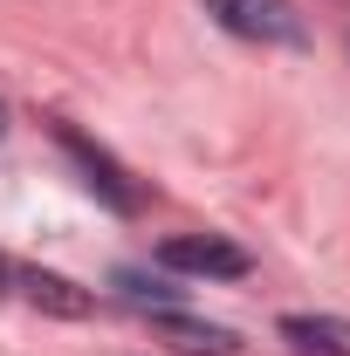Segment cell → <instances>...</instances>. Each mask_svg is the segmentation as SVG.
I'll list each match as a JSON object with an SVG mask.
<instances>
[{
	"label": "cell",
	"instance_id": "obj_2",
	"mask_svg": "<svg viewBox=\"0 0 350 356\" xmlns=\"http://www.w3.org/2000/svg\"><path fill=\"white\" fill-rule=\"evenodd\" d=\"M62 151L76 158L83 185L96 192V199H103V206H110V213H137V206H144V192H137L131 178H124V165H117V158H110L103 144H89L83 131H69V124H62Z\"/></svg>",
	"mask_w": 350,
	"mask_h": 356
},
{
	"label": "cell",
	"instance_id": "obj_4",
	"mask_svg": "<svg viewBox=\"0 0 350 356\" xmlns=\"http://www.w3.org/2000/svg\"><path fill=\"white\" fill-rule=\"evenodd\" d=\"M282 343L296 356H350V322H337V315H282Z\"/></svg>",
	"mask_w": 350,
	"mask_h": 356
},
{
	"label": "cell",
	"instance_id": "obj_8",
	"mask_svg": "<svg viewBox=\"0 0 350 356\" xmlns=\"http://www.w3.org/2000/svg\"><path fill=\"white\" fill-rule=\"evenodd\" d=\"M0 281H7V261H0Z\"/></svg>",
	"mask_w": 350,
	"mask_h": 356
},
{
	"label": "cell",
	"instance_id": "obj_1",
	"mask_svg": "<svg viewBox=\"0 0 350 356\" xmlns=\"http://www.w3.org/2000/svg\"><path fill=\"white\" fill-rule=\"evenodd\" d=\"M206 14L241 42H303L296 0H206Z\"/></svg>",
	"mask_w": 350,
	"mask_h": 356
},
{
	"label": "cell",
	"instance_id": "obj_5",
	"mask_svg": "<svg viewBox=\"0 0 350 356\" xmlns=\"http://www.w3.org/2000/svg\"><path fill=\"white\" fill-rule=\"evenodd\" d=\"M21 288H28V302L48 309V315H89V309H96V295H83V288H76V281H62V274H42V267H28V274H21Z\"/></svg>",
	"mask_w": 350,
	"mask_h": 356
},
{
	"label": "cell",
	"instance_id": "obj_3",
	"mask_svg": "<svg viewBox=\"0 0 350 356\" xmlns=\"http://www.w3.org/2000/svg\"><path fill=\"white\" fill-rule=\"evenodd\" d=\"M158 261L178 267V274H206V281H234V274H248V254L234 247V240H220V233H178L158 247Z\"/></svg>",
	"mask_w": 350,
	"mask_h": 356
},
{
	"label": "cell",
	"instance_id": "obj_7",
	"mask_svg": "<svg viewBox=\"0 0 350 356\" xmlns=\"http://www.w3.org/2000/svg\"><path fill=\"white\" fill-rule=\"evenodd\" d=\"M0 131H7V103H0Z\"/></svg>",
	"mask_w": 350,
	"mask_h": 356
},
{
	"label": "cell",
	"instance_id": "obj_6",
	"mask_svg": "<svg viewBox=\"0 0 350 356\" xmlns=\"http://www.w3.org/2000/svg\"><path fill=\"white\" fill-rule=\"evenodd\" d=\"M158 322L178 336V350H234L227 329H199V322H185V315H172V309H158Z\"/></svg>",
	"mask_w": 350,
	"mask_h": 356
}]
</instances>
